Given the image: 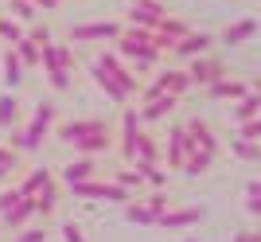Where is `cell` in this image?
I'll list each match as a JSON object with an SVG mask.
<instances>
[{
	"instance_id": "obj_1",
	"label": "cell",
	"mask_w": 261,
	"mask_h": 242,
	"mask_svg": "<svg viewBox=\"0 0 261 242\" xmlns=\"http://www.w3.org/2000/svg\"><path fill=\"white\" fill-rule=\"evenodd\" d=\"M55 121H59V106H55V102H39L32 121H28L23 129H8V149H16V153H39V149H43V137H51Z\"/></svg>"
},
{
	"instance_id": "obj_19",
	"label": "cell",
	"mask_w": 261,
	"mask_h": 242,
	"mask_svg": "<svg viewBox=\"0 0 261 242\" xmlns=\"http://www.w3.org/2000/svg\"><path fill=\"white\" fill-rule=\"evenodd\" d=\"M90 78L98 82V90H101V94H106L109 102H113V106H129V98H133V94H129V90H125V86H117V82H113V78H109L106 70H101V66H98V63H90Z\"/></svg>"
},
{
	"instance_id": "obj_10",
	"label": "cell",
	"mask_w": 261,
	"mask_h": 242,
	"mask_svg": "<svg viewBox=\"0 0 261 242\" xmlns=\"http://www.w3.org/2000/svg\"><path fill=\"white\" fill-rule=\"evenodd\" d=\"M211 47H215V35H211V32H195V28H191V32L179 35L168 51H172L175 59H184V63H187V59H195V55H207Z\"/></svg>"
},
{
	"instance_id": "obj_31",
	"label": "cell",
	"mask_w": 261,
	"mask_h": 242,
	"mask_svg": "<svg viewBox=\"0 0 261 242\" xmlns=\"http://www.w3.org/2000/svg\"><path fill=\"white\" fill-rule=\"evenodd\" d=\"M8 12L20 23H35V20H39V8H35L32 0H8Z\"/></svg>"
},
{
	"instance_id": "obj_2",
	"label": "cell",
	"mask_w": 261,
	"mask_h": 242,
	"mask_svg": "<svg viewBox=\"0 0 261 242\" xmlns=\"http://www.w3.org/2000/svg\"><path fill=\"white\" fill-rule=\"evenodd\" d=\"M113 51H117V59H129L137 70H156L160 66V55L164 51H156L152 47V35L144 32V28H129V23H121V35L113 39Z\"/></svg>"
},
{
	"instance_id": "obj_22",
	"label": "cell",
	"mask_w": 261,
	"mask_h": 242,
	"mask_svg": "<svg viewBox=\"0 0 261 242\" xmlns=\"http://www.w3.org/2000/svg\"><path fill=\"white\" fill-rule=\"evenodd\" d=\"M20 125V98H16V90H4L0 94V133H8Z\"/></svg>"
},
{
	"instance_id": "obj_39",
	"label": "cell",
	"mask_w": 261,
	"mask_h": 242,
	"mask_svg": "<svg viewBox=\"0 0 261 242\" xmlns=\"http://www.w3.org/2000/svg\"><path fill=\"white\" fill-rule=\"evenodd\" d=\"M16 199H20V191H16V187H4V191H0V211H8Z\"/></svg>"
},
{
	"instance_id": "obj_13",
	"label": "cell",
	"mask_w": 261,
	"mask_h": 242,
	"mask_svg": "<svg viewBox=\"0 0 261 242\" xmlns=\"http://www.w3.org/2000/svg\"><path fill=\"white\" fill-rule=\"evenodd\" d=\"M32 203H35V219L39 223L55 219V215H59V203H63V187L55 184V180H47V184L32 196Z\"/></svg>"
},
{
	"instance_id": "obj_24",
	"label": "cell",
	"mask_w": 261,
	"mask_h": 242,
	"mask_svg": "<svg viewBox=\"0 0 261 242\" xmlns=\"http://www.w3.org/2000/svg\"><path fill=\"white\" fill-rule=\"evenodd\" d=\"M125 219L129 223H144V227H156V211L148 207L141 196H133L129 203H125Z\"/></svg>"
},
{
	"instance_id": "obj_40",
	"label": "cell",
	"mask_w": 261,
	"mask_h": 242,
	"mask_svg": "<svg viewBox=\"0 0 261 242\" xmlns=\"http://www.w3.org/2000/svg\"><path fill=\"white\" fill-rule=\"evenodd\" d=\"M234 242H261V231H238Z\"/></svg>"
},
{
	"instance_id": "obj_36",
	"label": "cell",
	"mask_w": 261,
	"mask_h": 242,
	"mask_svg": "<svg viewBox=\"0 0 261 242\" xmlns=\"http://www.w3.org/2000/svg\"><path fill=\"white\" fill-rule=\"evenodd\" d=\"M47 227H20L16 231V242H47Z\"/></svg>"
},
{
	"instance_id": "obj_37",
	"label": "cell",
	"mask_w": 261,
	"mask_h": 242,
	"mask_svg": "<svg viewBox=\"0 0 261 242\" xmlns=\"http://www.w3.org/2000/svg\"><path fill=\"white\" fill-rule=\"evenodd\" d=\"M43 75H47L55 94H66V90H70V75H66V70H43Z\"/></svg>"
},
{
	"instance_id": "obj_21",
	"label": "cell",
	"mask_w": 261,
	"mask_h": 242,
	"mask_svg": "<svg viewBox=\"0 0 261 242\" xmlns=\"http://www.w3.org/2000/svg\"><path fill=\"white\" fill-rule=\"evenodd\" d=\"M250 117H261V94H257V86L246 90V94L234 102V110H230V121H234V125H238V121H250Z\"/></svg>"
},
{
	"instance_id": "obj_12",
	"label": "cell",
	"mask_w": 261,
	"mask_h": 242,
	"mask_svg": "<svg viewBox=\"0 0 261 242\" xmlns=\"http://www.w3.org/2000/svg\"><path fill=\"white\" fill-rule=\"evenodd\" d=\"M175 106H179V98L175 94H156V98L141 102V110H137V117H141V125H156V121L172 117Z\"/></svg>"
},
{
	"instance_id": "obj_30",
	"label": "cell",
	"mask_w": 261,
	"mask_h": 242,
	"mask_svg": "<svg viewBox=\"0 0 261 242\" xmlns=\"http://www.w3.org/2000/svg\"><path fill=\"white\" fill-rule=\"evenodd\" d=\"M16 39H23V23L16 20V16H0V43H16Z\"/></svg>"
},
{
	"instance_id": "obj_4",
	"label": "cell",
	"mask_w": 261,
	"mask_h": 242,
	"mask_svg": "<svg viewBox=\"0 0 261 242\" xmlns=\"http://www.w3.org/2000/svg\"><path fill=\"white\" fill-rule=\"evenodd\" d=\"M55 129V137L63 144H74V141H82V137H94V133H106L109 125L101 117H74V121H55L51 125Z\"/></svg>"
},
{
	"instance_id": "obj_23",
	"label": "cell",
	"mask_w": 261,
	"mask_h": 242,
	"mask_svg": "<svg viewBox=\"0 0 261 242\" xmlns=\"http://www.w3.org/2000/svg\"><path fill=\"white\" fill-rule=\"evenodd\" d=\"M23 86V63L16 59L12 47H4V90H20Z\"/></svg>"
},
{
	"instance_id": "obj_26",
	"label": "cell",
	"mask_w": 261,
	"mask_h": 242,
	"mask_svg": "<svg viewBox=\"0 0 261 242\" xmlns=\"http://www.w3.org/2000/svg\"><path fill=\"white\" fill-rule=\"evenodd\" d=\"M133 168H137L144 187H168V168H160V164H133Z\"/></svg>"
},
{
	"instance_id": "obj_29",
	"label": "cell",
	"mask_w": 261,
	"mask_h": 242,
	"mask_svg": "<svg viewBox=\"0 0 261 242\" xmlns=\"http://www.w3.org/2000/svg\"><path fill=\"white\" fill-rule=\"evenodd\" d=\"M47 180H55V172H51V168H32V172H28V180H23V184L16 187V191H20V196H28V199H32L35 191H39V187L47 184Z\"/></svg>"
},
{
	"instance_id": "obj_6",
	"label": "cell",
	"mask_w": 261,
	"mask_h": 242,
	"mask_svg": "<svg viewBox=\"0 0 261 242\" xmlns=\"http://www.w3.org/2000/svg\"><path fill=\"white\" fill-rule=\"evenodd\" d=\"M187 78H191V86H211V82H215V78H222L226 75V63H222V59L218 55H195V59H187Z\"/></svg>"
},
{
	"instance_id": "obj_17",
	"label": "cell",
	"mask_w": 261,
	"mask_h": 242,
	"mask_svg": "<svg viewBox=\"0 0 261 242\" xmlns=\"http://www.w3.org/2000/svg\"><path fill=\"white\" fill-rule=\"evenodd\" d=\"M203 90H207V98H215V102H238L246 90H253V82H242V78L222 75V78H215V82L203 86Z\"/></svg>"
},
{
	"instance_id": "obj_28",
	"label": "cell",
	"mask_w": 261,
	"mask_h": 242,
	"mask_svg": "<svg viewBox=\"0 0 261 242\" xmlns=\"http://www.w3.org/2000/svg\"><path fill=\"white\" fill-rule=\"evenodd\" d=\"M12 51H16V59L23 63V70L39 66V43H32L28 35H23V39H16V43H12Z\"/></svg>"
},
{
	"instance_id": "obj_34",
	"label": "cell",
	"mask_w": 261,
	"mask_h": 242,
	"mask_svg": "<svg viewBox=\"0 0 261 242\" xmlns=\"http://www.w3.org/2000/svg\"><path fill=\"white\" fill-rule=\"evenodd\" d=\"M246 211H250V215H261V184L257 180L246 184Z\"/></svg>"
},
{
	"instance_id": "obj_27",
	"label": "cell",
	"mask_w": 261,
	"mask_h": 242,
	"mask_svg": "<svg viewBox=\"0 0 261 242\" xmlns=\"http://www.w3.org/2000/svg\"><path fill=\"white\" fill-rule=\"evenodd\" d=\"M109 180H113L117 187H125V191H133V196H141V191H144L141 176H137V168H113V172H109Z\"/></svg>"
},
{
	"instance_id": "obj_41",
	"label": "cell",
	"mask_w": 261,
	"mask_h": 242,
	"mask_svg": "<svg viewBox=\"0 0 261 242\" xmlns=\"http://www.w3.org/2000/svg\"><path fill=\"white\" fill-rule=\"evenodd\" d=\"M187 242H195V238H187Z\"/></svg>"
},
{
	"instance_id": "obj_20",
	"label": "cell",
	"mask_w": 261,
	"mask_h": 242,
	"mask_svg": "<svg viewBox=\"0 0 261 242\" xmlns=\"http://www.w3.org/2000/svg\"><path fill=\"white\" fill-rule=\"evenodd\" d=\"M0 219H4V227H8V231H20V227H28V223L35 219V203H32L28 196H20L8 211H0Z\"/></svg>"
},
{
	"instance_id": "obj_14",
	"label": "cell",
	"mask_w": 261,
	"mask_h": 242,
	"mask_svg": "<svg viewBox=\"0 0 261 242\" xmlns=\"http://www.w3.org/2000/svg\"><path fill=\"white\" fill-rule=\"evenodd\" d=\"M90 176H101L98 156H82V153H74V160H66V164L59 168V180H63V184H78V180H90Z\"/></svg>"
},
{
	"instance_id": "obj_25",
	"label": "cell",
	"mask_w": 261,
	"mask_h": 242,
	"mask_svg": "<svg viewBox=\"0 0 261 242\" xmlns=\"http://www.w3.org/2000/svg\"><path fill=\"white\" fill-rule=\"evenodd\" d=\"M215 160H218V156H207V153H195V149H187L184 168H179V172H187V176H207Z\"/></svg>"
},
{
	"instance_id": "obj_3",
	"label": "cell",
	"mask_w": 261,
	"mask_h": 242,
	"mask_svg": "<svg viewBox=\"0 0 261 242\" xmlns=\"http://www.w3.org/2000/svg\"><path fill=\"white\" fill-rule=\"evenodd\" d=\"M191 78H187V70L184 66H160L156 70V78L148 82V86H141L137 94H141V102H148V98H156V94H175V98H184V94H191Z\"/></svg>"
},
{
	"instance_id": "obj_38",
	"label": "cell",
	"mask_w": 261,
	"mask_h": 242,
	"mask_svg": "<svg viewBox=\"0 0 261 242\" xmlns=\"http://www.w3.org/2000/svg\"><path fill=\"white\" fill-rule=\"evenodd\" d=\"M261 117H250V121H238V137L242 141H261Z\"/></svg>"
},
{
	"instance_id": "obj_7",
	"label": "cell",
	"mask_w": 261,
	"mask_h": 242,
	"mask_svg": "<svg viewBox=\"0 0 261 242\" xmlns=\"http://www.w3.org/2000/svg\"><path fill=\"white\" fill-rule=\"evenodd\" d=\"M121 35L117 20H98V23H78L70 28V43H113Z\"/></svg>"
},
{
	"instance_id": "obj_11",
	"label": "cell",
	"mask_w": 261,
	"mask_h": 242,
	"mask_svg": "<svg viewBox=\"0 0 261 242\" xmlns=\"http://www.w3.org/2000/svg\"><path fill=\"white\" fill-rule=\"evenodd\" d=\"M164 4L160 0H133V8L125 12V23L129 28H144V32H152L156 23H160V16H164Z\"/></svg>"
},
{
	"instance_id": "obj_9",
	"label": "cell",
	"mask_w": 261,
	"mask_h": 242,
	"mask_svg": "<svg viewBox=\"0 0 261 242\" xmlns=\"http://www.w3.org/2000/svg\"><path fill=\"white\" fill-rule=\"evenodd\" d=\"M187 129V149H195V153H207V156H218V137L203 117H187L184 121Z\"/></svg>"
},
{
	"instance_id": "obj_35",
	"label": "cell",
	"mask_w": 261,
	"mask_h": 242,
	"mask_svg": "<svg viewBox=\"0 0 261 242\" xmlns=\"http://www.w3.org/2000/svg\"><path fill=\"white\" fill-rule=\"evenodd\" d=\"M59 234H63V242H86V234H82V227H78L74 219H63V223H59Z\"/></svg>"
},
{
	"instance_id": "obj_5",
	"label": "cell",
	"mask_w": 261,
	"mask_h": 242,
	"mask_svg": "<svg viewBox=\"0 0 261 242\" xmlns=\"http://www.w3.org/2000/svg\"><path fill=\"white\" fill-rule=\"evenodd\" d=\"M94 63L101 66V70H106L109 78H113V82H117V86H125L129 90V94H137V90H141V75H137V70H133V66H125L117 59V51H98V59H94Z\"/></svg>"
},
{
	"instance_id": "obj_15",
	"label": "cell",
	"mask_w": 261,
	"mask_h": 242,
	"mask_svg": "<svg viewBox=\"0 0 261 242\" xmlns=\"http://www.w3.org/2000/svg\"><path fill=\"white\" fill-rule=\"evenodd\" d=\"M253 35H257V20H253V16H246V20L226 23V28L215 35V43H222V47H242V43H250Z\"/></svg>"
},
{
	"instance_id": "obj_16",
	"label": "cell",
	"mask_w": 261,
	"mask_h": 242,
	"mask_svg": "<svg viewBox=\"0 0 261 242\" xmlns=\"http://www.w3.org/2000/svg\"><path fill=\"white\" fill-rule=\"evenodd\" d=\"M160 156L168 160V168H184V156H187V129H184V121L168 129V141H164Z\"/></svg>"
},
{
	"instance_id": "obj_33",
	"label": "cell",
	"mask_w": 261,
	"mask_h": 242,
	"mask_svg": "<svg viewBox=\"0 0 261 242\" xmlns=\"http://www.w3.org/2000/svg\"><path fill=\"white\" fill-rule=\"evenodd\" d=\"M141 199H144V203H148V207L156 211V215L172 207V199H168V191H164V187H148V196H141Z\"/></svg>"
},
{
	"instance_id": "obj_18",
	"label": "cell",
	"mask_w": 261,
	"mask_h": 242,
	"mask_svg": "<svg viewBox=\"0 0 261 242\" xmlns=\"http://www.w3.org/2000/svg\"><path fill=\"white\" fill-rule=\"evenodd\" d=\"M129 164H160V144H156L152 133H137L133 137V149H129Z\"/></svg>"
},
{
	"instance_id": "obj_8",
	"label": "cell",
	"mask_w": 261,
	"mask_h": 242,
	"mask_svg": "<svg viewBox=\"0 0 261 242\" xmlns=\"http://www.w3.org/2000/svg\"><path fill=\"white\" fill-rule=\"evenodd\" d=\"M203 219H207L203 207H168L156 215V227L160 231H187V227H199Z\"/></svg>"
},
{
	"instance_id": "obj_32",
	"label": "cell",
	"mask_w": 261,
	"mask_h": 242,
	"mask_svg": "<svg viewBox=\"0 0 261 242\" xmlns=\"http://www.w3.org/2000/svg\"><path fill=\"white\" fill-rule=\"evenodd\" d=\"M230 153L238 156V160H257L261 149H257V141H242V137H230Z\"/></svg>"
}]
</instances>
